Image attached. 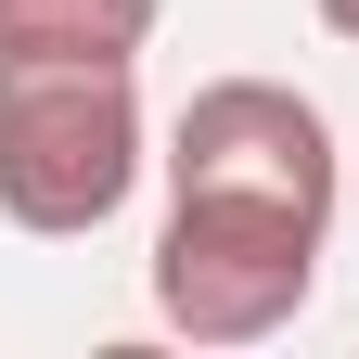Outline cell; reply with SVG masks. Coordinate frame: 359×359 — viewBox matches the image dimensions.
Masks as SVG:
<instances>
[{
  "mask_svg": "<svg viewBox=\"0 0 359 359\" xmlns=\"http://www.w3.org/2000/svg\"><path fill=\"white\" fill-rule=\"evenodd\" d=\"M334 231V128L283 77H205L167 128V231H154V321L193 346L283 334L321 283Z\"/></svg>",
  "mask_w": 359,
  "mask_h": 359,
  "instance_id": "obj_1",
  "label": "cell"
},
{
  "mask_svg": "<svg viewBox=\"0 0 359 359\" xmlns=\"http://www.w3.org/2000/svg\"><path fill=\"white\" fill-rule=\"evenodd\" d=\"M142 193V90L116 52H0V218L77 244Z\"/></svg>",
  "mask_w": 359,
  "mask_h": 359,
  "instance_id": "obj_2",
  "label": "cell"
},
{
  "mask_svg": "<svg viewBox=\"0 0 359 359\" xmlns=\"http://www.w3.org/2000/svg\"><path fill=\"white\" fill-rule=\"evenodd\" d=\"M167 0H0V52H142Z\"/></svg>",
  "mask_w": 359,
  "mask_h": 359,
  "instance_id": "obj_3",
  "label": "cell"
},
{
  "mask_svg": "<svg viewBox=\"0 0 359 359\" xmlns=\"http://www.w3.org/2000/svg\"><path fill=\"white\" fill-rule=\"evenodd\" d=\"M321 26H334V39H346V52H359V0H321Z\"/></svg>",
  "mask_w": 359,
  "mask_h": 359,
  "instance_id": "obj_4",
  "label": "cell"
}]
</instances>
